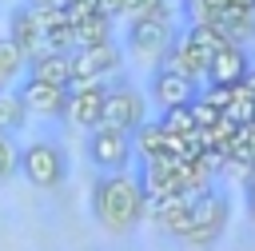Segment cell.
I'll return each instance as SVG.
<instances>
[{"instance_id": "cell-1", "label": "cell", "mask_w": 255, "mask_h": 251, "mask_svg": "<svg viewBox=\"0 0 255 251\" xmlns=\"http://www.w3.org/2000/svg\"><path fill=\"white\" fill-rule=\"evenodd\" d=\"M92 215L112 235L135 231L143 223V183H135L124 171H108L92 187Z\"/></svg>"}, {"instance_id": "cell-2", "label": "cell", "mask_w": 255, "mask_h": 251, "mask_svg": "<svg viewBox=\"0 0 255 251\" xmlns=\"http://www.w3.org/2000/svg\"><path fill=\"white\" fill-rule=\"evenodd\" d=\"M16 163H20V175L40 191H52V187H60L68 179V155H64L60 143H48V139L28 143L16 155Z\"/></svg>"}, {"instance_id": "cell-3", "label": "cell", "mask_w": 255, "mask_h": 251, "mask_svg": "<svg viewBox=\"0 0 255 251\" xmlns=\"http://www.w3.org/2000/svg\"><path fill=\"white\" fill-rule=\"evenodd\" d=\"M227 215H231V207H227V195H219V191H203V195H195V203H191V223H187V243H195V247H203V243H215L219 235H223V227H227Z\"/></svg>"}, {"instance_id": "cell-4", "label": "cell", "mask_w": 255, "mask_h": 251, "mask_svg": "<svg viewBox=\"0 0 255 251\" xmlns=\"http://www.w3.org/2000/svg\"><path fill=\"white\" fill-rule=\"evenodd\" d=\"M171 40H175L171 20H151V16H131L128 20V48L143 64H159L167 56Z\"/></svg>"}, {"instance_id": "cell-5", "label": "cell", "mask_w": 255, "mask_h": 251, "mask_svg": "<svg viewBox=\"0 0 255 251\" xmlns=\"http://www.w3.org/2000/svg\"><path fill=\"white\" fill-rule=\"evenodd\" d=\"M104 96H108L104 80H72L68 84V108H64V116L76 127L92 131V127L104 124Z\"/></svg>"}, {"instance_id": "cell-6", "label": "cell", "mask_w": 255, "mask_h": 251, "mask_svg": "<svg viewBox=\"0 0 255 251\" xmlns=\"http://www.w3.org/2000/svg\"><path fill=\"white\" fill-rule=\"evenodd\" d=\"M131 131H120V127H92V139H88V159L100 167V171H124L128 159H131Z\"/></svg>"}, {"instance_id": "cell-7", "label": "cell", "mask_w": 255, "mask_h": 251, "mask_svg": "<svg viewBox=\"0 0 255 251\" xmlns=\"http://www.w3.org/2000/svg\"><path fill=\"white\" fill-rule=\"evenodd\" d=\"M120 64H124V52H120L116 40L88 44V48H76L72 52V76L76 80H108Z\"/></svg>"}, {"instance_id": "cell-8", "label": "cell", "mask_w": 255, "mask_h": 251, "mask_svg": "<svg viewBox=\"0 0 255 251\" xmlns=\"http://www.w3.org/2000/svg\"><path fill=\"white\" fill-rule=\"evenodd\" d=\"M16 96H20V104L28 108V112H36V116H64V108H68V88L64 84H48V80H36V76H24V84L16 88Z\"/></svg>"}, {"instance_id": "cell-9", "label": "cell", "mask_w": 255, "mask_h": 251, "mask_svg": "<svg viewBox=\"0 0 255 251\" xmlns=\"http://www.w3.org/2000/svg\"><path fill=\"white\" fill-rule=\"evenodd\" d=\"M104 124L120 131H135L143 124V96L135 88H108L104 96Z\"/></svg>"}, {"instance_id": "cell-10", "label": "cell", "mask_w": 255, "mask_h": 251, "mask_svg": "<svg viewBox=\"0 0 255 251\" xmlns=\"http://www.w3.org/2000/svg\"><path fill=\"white\" fill-rule=\"evenodd\" d=\"M207 60H211V56H207V52L183 32V36L171 40V48H167V56H163L159 64H167V68H175L179 76H187V80L199 84V80H207Z\"/></svg>"}, {"instance_id": "cell-11", "label": "cell", "mask_w": 255, "mask_h": 251, "mask_svg": "<svg viewBox=\"0 0 255 251\" xmlns=\"http://www.w3.org/2000/svg\"><path fill=\"white\" fill-rule=\"evenodd\" d=\"M199 96V88H195V80H187V76H179L175 68H167V64H159L155 68V76H151V100L159 104V108H175V104H191Z\"/></svg>"}, {"instance_id": "cell-12", "label": "cell", "mask_w": 255, "mask_h": 251, "mask_svg": "<svg viewBox=\"0 0 255 251\" xmlns=\"http://www.w3.org/2000/svg\"><path fill=\"white\" fill-rule=\"evenodd\" d=\"M247 52H243V44H223V48H215L211 52V60H207V84H239L243 76H247Z\"/></svg>"}, {"instance_id": "cell-13", "label": "cell", "mask_w": 255, "mask_h": 251, "mask_svg": "<svg viewBox=\"0 0 255 251\" xmlns=\"http://www.w3.org/2000/svg\"><path fill=\"white\" fill-rule=\"evenodd\" d=\"M24 72L36 80H48V84H64V88L76 80L72 76V52H36V56H28Z\"/></svg>"}, {"instance_id": "cell-14", "label": "cell", "mask_w": 255, "mask_h": 251, "mask_svg": "<svg viewBox=\"0 0 255 251\" xmlns=\"http://www.w3.org/2000/svg\"><path fill=\"white\" fill-rule=\"evenodd\" d=\"M131 147L139 151V159H159V155H167V131L159 127V120H155V124L143 120V124L131 131Z\"/></svg>"}, {"instance_id": "cell-15", "label": "cell", "mask_w": 255, "mask_h": 251, "mask_svg": "<svg viewBox=\"0 0 255 251\" xmlns=\"http://www.w3.org/2000/svg\"><path fill=\"white\" fill-rule=\"evenodd\" d=\"M72 36H76V48L104 44V40H112V16H108V12H92V16H84V20L72 24Z\"/></svg>"}, {"instance_id": "cell-16", "label": "cell", "mask_w": 255, "mask_h": 251, "mask_svg": "<svg viewBox=\"0 0 255 251\" xmlns=\"http://www.w3.org/2000/svg\"><path fill=\"white\" fill-rule=\"evenodd\" d=\"M159 127H163L167 135H191V131H199V127H195V116H191V104L163 108V116H159Z\"/></svg>"}, {"instance_id": "cell-17", "label": "cell", "mask_w": 255, "mask_h": 251, "mask_svg": "<svg viewBox=\"0 0 255 251\" xmlns=\"http://www.w3.org/2000/svg\"><path fill=\"white\" fill-rule=\"evenodd\" d=\"M24 116H28V108L20 104V96L16 92H0V135L20 131L24 127Z\"/></svg>"}, {"instance_id": "cell-18", "label": "cell", "mask_w": 255, "mask_h": 251, "mask_svg": "<svg viewBox=\"0 0 255 251\" xmlns=\"http://www.w3.org/2000/svg\"><path fill=\"white\" fill-rule=\"evenodd\" d=\"M223 155H239V159L255 163V120H251V124H239V127H235V139H231V147H227Z\"/></svg>"}, {"instance_id": "cell-19", "label": "cell", "mask_w": 255, "mask_h": 251, "mask_svg": "<svg viewBox=\"0 0 255 251\" xmlns=\"http://www.w3.org/2000/svg\"><path fill=\"white\" fill-rule=\"evenodd\" d=\"M24 64H28V56H24L12 40H0V76H4V80H16V76L24 72Z\"/></svg>"}, {"instance_id": "cell-20", "label": "cell", "mask_w": 255, "mask_h": 251, "mask_svg": "<svg viewBox=\"0 0 255 251\" xmlns=\"http://www.w3.org/2000/svg\"><path fill=\"white\" fill-rule=\"evenodd\" d=\"M191 116H195V127H199V131H207L211 124H219V120H223V112H219L211 100H203V96H195V100H191Z\"/></svg>"}, {"instance_id": "cell-21", "label": "cell", "mask_w": 255, "mask_h": 251, "mask_svg": "<svg viewBox=\"0 0 255 251\" xmlns=\"http://www.w3.org/2000/svg\"><path fill=\"white\" fill-rule=\"evenodd\" d=\"M12 167H16V151H12V143L0 135V179L12 175Z\"/></svg>"}, {"instance_id": "cell-22", "label": "cell", "mask_w": 255, "mask_h": 251, "mask_svg": "<svg viewBox=\"0 0 255 251\" xmlns=\"http://www.w3.org/2000/svg\"><path fill=\"white\" fill-rule=\"evenodd\" d=\"M247 215H251V223H255V183H247Z\"/></svg>"}, {"instance_id": "cell-23", "label": "cell", "mask_w": 255, "mask_h": 251, "mask_svg": "<svg viewBox=\"0 0 255 251\" xmlns=\"http://www.w3.org/2000/svg\"><path fill=\"white\" fill-rule=\"evenodd\" d=\"M239 84H243V88H247V92H251V96H255V68H247V76H243V80H239Z\"/></svg>"}, {"instance_id": "cell-24", "label": "cell", "mask_w": 255, "mask_h": 251, "mask_svg": "<svg viewBox=\"0 0 255 251\" xmlns=\"http://www.w3.org/2000/svg\"><path fill=\"white\" fill-rule=\"evenodd\" d=\"M227 8H235V12H243V8H255V0H227Z\"/></svg>"}, {"instance_id": "cell-25", "label": "cell", "mask_w": 255, "mask_h": 251, "mask_svg": "<svg viewBox=\"0 0 255 251\" xmlns=\"http://www.w3.org/2000/svg\"><path fill=\"white\" fill-rule=\"evenodd\" d=\"M32 8H52V4H60V0H28Z\"/></svg>"}, {"instance_id": "cell-26", "label": "cell", "mask_w": 255, "mask_h": 251, "mask_svg": "<svg viewBox=\"0 0 255 251\" xmlns=\"http://www.w3.org/2000/svg\"><path fill=\"white\" fill-rule=\"evenodd\" d=\"M243 179H247V183H255V163L247 167V175H243Z\"/></svg>"}, {"instance_id": "cell-27", "label": "cell", "mask_w": 255, "mask_h": 251, "mask_svg": "<svg viewBox=\"0 0 255 251\" xmlns=\"http://www.w3.org/2000/svg\"><path fill=\"white\" fill-rule=\"evenodd\" d=\"M60 4H64V0H60Z\"/></svg>"}]
</instances>
